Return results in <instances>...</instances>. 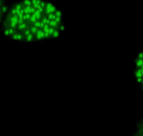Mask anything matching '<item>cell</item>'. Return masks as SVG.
Returning a JSON list of instances; mask_svg holds the SVG:
<instances>
[{
  "label": "cell",
  "mask_w": 143,
  "mask_h": 136,
  "mask_svg": "<svg viewBox=\"0 0 143 136\" xmlns=\"http://www.w3.org/2000/svg\"><path fill=\"white\" fill-rule=\"evenodd\" d=\"M136 56L138 57V58H140V59H142V50H139V51H138V53L136 54Z\"/></svg>",
  "instance_id": "5b68a950"
},
{
  "label": "cell",
  "mask_w": 143,
  "mask_h": 136,
  "mask_svg": "<svg viewBox=\"0 0 143 136\" xmlns=\"http://www.w3.org/2000/svg\"><path fill=\"white\" fill-rule=\"evenodd\" d=\"M66 28H67V25H66V23L65 22H62L61 24L60 25V27H59V30H60V32L61 34H63L64 32L66 31Z\"/></svg>",
  "instance_id": "3957f363"
},
{
  "label": "cell",
  "mask_w": 143,
  "mask_h": 136,
  "mask_svg": "<svg viewBox=\"0 0 143 136\" xmlns=\"http://www.w3.org/2000/svg\"><path fill=\"white\" fill-rule=\"evenodd\" d=\"M136 83H137V86L140 88V89H142V84H143L142 77H138V78H136Z\"/></svg>",
  "instance_id": "277c9868"
},
{
  "label": "cell",
  "mask_w": 143,
  "mask_h": 136,
  "mask_svg": "<svg viewBox=\"0 0 143 136\" xmlns=\"http://www.w3.org/2000/svg\"><path fill=\"white\" fill-rule=\"evenodd\" d=\"M6 3H7L6 0H0V25H1L2 21H3L4 16H5V13H4L3 10H2V7H3V5H5Z\"/></svg>",
  "instance_id": "7a4b0ae2"
},
{
  "label": "cell",
  "mask_w": 143,
  "mask_h": 136,
  "mask_svg": "<svg viewBox=\"0 0 143 136\" xmlns=\"http://www.w3.org/2000/svg\"><path fill=\"white\" fill-rule=\"evenodd\" d=\"M133 64L135 65V67H143V60L135 56L133 59Z\"/></svg>",
  "instance_id": "6da1fadb"
}]
</instances>
